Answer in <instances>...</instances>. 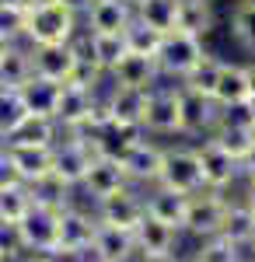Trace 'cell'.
Returning <instances> with one entry per match:
<instances>
[{
    "label": "cell",
    "instance_id": "cell-1",
    "mask_svg": "<svg viewBox=\"0 0 255 262\" xmlns=\"http://www.w3.org/2000/svg\"><path fill=\"white\" fill-rule=\"evenodd\" d=\"M80 32V14L63 0H32L28 4V25L25 42L28 46H59Z\"/></svg>",
    "mask_w": 255,
    "mask_h": 262
},
{
    "label": "cell",
    "instance_id": "cell-2",
    "mask_svg": "<svg viewBox=\"0 0 255 262\" xmlns=\"http://www.w3.org/2000/svg\"><path fill=\"white\" fill-rule=\"evenodd\" d=\"M143 133L154 140H182V95L175 81H157L147 91V108H143Z\"/></svg>",
    "mask_w": 255,
    "mask_h": 262
},
{
    "label": "cell",
    "instance_id": "cell-3",
    "mask_svg": "<svg viewBox=\"0 0 255 262\" xmlns=\"http://www.w3.org/2000/svg\"><path fill=\"white\" fill-rule=\"evenodd\" d=\"M203 53H206V42L199 39V35H189V32H164L161 42H157V53H154V63H157V74H161V81H185L189 77V70L203 60Z\"/></svg>",
    "mask_w": 255,
    "mask_h": 262
},
{
    "label": "cell",
    "instance_id": "cell-4",
    "mask_svg": "<svg viewBox=\"0 0 255 262\" xmlns=\"http://www.w3.org/2000/svg\"><path fill=\"white\" fill-rule=\"evenodd\" d=\"M157 185L182 192V196H193V192L203 189V168H199L196 143H164Z\"/></svg>",
    "mask_w": 255,
    "mask_h": 262
},
{
    "label": "cell",
    "instance_id": "cell-5",
    "mask_svg": "<svg viewBox=\"0 0 255 262\" xmlns=\"http://www.w3.org/2000/svg\"><path fill=\"white\" fill-rule=\"evenodd\" d=\"M227 192H214V189H199L189 196V206H185V224H182V234L189 238H214L220 234V224H224V213H227Z\"/></svg>",
    "mask_w": 255,
    "mask_h": 262
},
{
    "label": "cell",
    "instance_id": "cell-6",
    "mask_svg": "<svg viewBox=\"0 0 255 262\" xmlns=\"http://www.w3.org/2000/svg\"><path fill=\"white\" fill-rule=\"evenodd\" d=\"M95 98H98V88H84L74 81L59 84V101L53 112L59 133H84L95 119Z\"/></svg>",
    "mask_w": 255,
    "mask_h": 262
},
{
    "label": "cell",
    "instance_id": "cell-7",
    "mask_svg": "<svg viewBox=\"0 0 255 262\" xmlns=\"http://www.w3.org/2000/svg\"><path fill=\"white\" fill-rule=\"evenodd\" d=\"M18 234L25 245V255H49L59 242V210L32 203V210L18 224Z\"/></svg>",
    "mask_w": 255,
    "mask_h": 262
},
{
    "label": "cell",
    "instance_id": "cell-8",
    "mask_svg": "<svg viewBox=\"0 0 255 262\" xmlns=\"http://www.w3.org/2000/svg\"><path fill=\"white\" fill-rule=\"evenodd\" d=\"M91 161H95L91 140H84L80 133H59V140L53 143V171H56L70 189L80 185V179L88 175Z\"/></svg>",
    "mask_w": 255,
    "mask_h": 262
},
{
    "label": "cell",
    "instance_id": "cell-9",
    "mask_svg": "<svg viewBox=\"0 0 255 262\" xmlns=\"http://www.w3.org/2000/svg\"><path fill=\"white\" fill-rule=\"evenodd\" d=\"M196 143V154H199V168H203V189H214V192H227L241 182V171H238V158H231L224 147H217L210 137Z\"/></svg>",
    "mask_w": 255,
    "mask_h": 262
},
{
    "label": "cell",
    "instance_id": "cell-10",
    "mask_svg": "<svg viewBox=\"0 0 255 262\" xmlns=\"http://www.w3.org/2000/svg\"><path fill=\"white\" fill-rule=\"evenodd\" d=\"M161 158H164V143L154 140V137H140L122 158V175L130 185H137V189H151L157 185V175H161Z\"/></svg>",
    "mask_w": 255,
    "mask_h": 262
},
{
    "label": "cell",
    "instance_id": "cell-11",
    "mask_svg": "<svg viewBox=\"0 0 255 262\" xmlns=\"http://www.w3.org/2000/svg\"><path fill=\"white\" fill-rule=\"evenodd\" d=\"M91 210H95V217L101 224H112V227H126V231H133L143 217V189L137 185H122L119 192L112 196H105V200L91 203Z\"/></svg>",
    "mask_w": 255,
    "mask_h": 262
},
{
    "label": "cell",
    "instance_id": "cell-12",
    "mask_svg": "<svg viewBox=\"0 0 255 262\" xmlns=\"http://www.w3.org/2000/svg\"><path fill=\"white\" fill-rule=\"evenodd\" d=\"M98 227V217L91 210V203L70 200L59 210V248H91V234Z\"/></svg>",
    "mask_w": 255,
    "mask_h": 262
},
{
    "label": "cell",
    "instance_id": "cell-13",
    "mask_svg": "<svg viewBox=\"0 0 255 262\" xmlns=\"http://www.w3.org/2000/svg\"><path fill=\"white\" fill-rule=\"evenodd\" d=\"M122 185H130L126 175H122V164H119L116 158L95 154V161H91V168H88V175H84L80 185H77V196L84 203H98V200H105V196L119 192Z\"/></svg>",
    "mask_w": 255,
    "mask_h": 262
},
{
    "label": "cell",
    "instance_id": "cell-14",
    "mask_svg": "<svg viewBox=\"0 0 255 262\" xmlns=\"http://www.w3.org/2000/svg\"><path fill=\"white\" fill-rule=\"evenodd\" d=\"M178 95H182V140H203L210 137L217 122V105L210 95L193 91L185 84H178Z\"/></svg>",
    "mask_w": 255,
    "mask_h": 262
},
{
    "label": "cell",
    "instance_id": "cell-15",
    "mask_svg": "<svg viewBox=\"0 0 255 262\" xmlns=\"http://www.w3.org/2000/svg\"><path fill=\"white\" fill-rule=\"evenodd\" d=\"M101 101H105L109 122H119V126H140L143 122V108H147V91L143 88H119V84L105 81Z\"/></svg>",
    "mask_w": 255,
    "mask_h": 262
},
{
    "label": "cell",
    "instance_id": "cell-16",
    "mask_svg": "<svg viewBox=\"0 0 255 262\" xmlns=\"http://www.w3.org/2000/svg\"><path fill=\"white\" fill-rule=\"evenodd\" d=\"M32 49V74L46 77V81L67 84L77 70V53L70 42H59V46H28Z\"/></svg>",
    "mask_w": 255,
    "mask_h": 262
},
{
    "label": "cell",
    "instance_id": "cell-17",
    "mask_svg": "<svg viewBox=\"0 0 255 262\" xmlns=\"http://www.w3.org/2000/svg\"><path fill=\"white\" fill-rule=\"evenodd\" d=\"M178 238H182V231H175L172 224H161L157 217H151V213H143L140 224L133 227L137 255H175Z\"/></svg>",
    "mask_w": 255,
    "mask_h": 262
},
{
    "label": "cell",
    "instance_id": "cell-18",
    "mask_svg": "<svg viewBox=\"0 0 255 262\" xmlns=\"http://www.w3.org/2000/svg\"><path fill=\"white\" fill-rule=\"evenodd\" d=\"M91 259L95 262H133L137 259V245H133V231L126 227H112L101 224L91 234Z\"/></svg>",
    "mask_w": 255,
    "mask_h": 262
},
{
    "label": "cell",
    "instance_id": "cell-19",
    "mask_svg": "<svg viewBox=\"0 0 255 262\" xmlns=\"http://www.w3.org/2000/svg\"><path fill=\"white\" fill-rule=\"evenodd\" d=\"M133 21V0H91L80 14V28L88 32H126Z\"/></svg>",
    "mask_w": 255,
    "mask_h": 262
},
{
    "label": "cell",
    "instance_id": "cell-20",
    "mask_svg": "<svg viewBox=\"0 0 255 262\" xmlns=\"http://www.w3.org/2000/svg\"><path fill=\"white\" fill-rule=\"evenodd\" d=\"M109 81L119 84V88H143V91H151L161 81V74H157L154 56H143V53H130L126 49V56L109 70Z\"/></svg>",
    "mask_w": 255,
    "mask_h": 262
},
{
    "label": "cell",
    "instance_id": "cell-21",
    "mask_svg": "<svg viewBox=\"0 0 255 262\" xmlns=\"http://www.w3.org/2000/svg\"><path fill=\"white\" fill-rule=\"evenodd\" d=\"M185 206H189V196H182V192H172L164 185L143 189V213L157 217L161 224H172L175 231H182V224H185Z\"/></svg>",
    "mask_w": 255,
    "mask_h": 262
},
{
    "label": "cell",
    "instance_id": "cell-22",
    "mask_svg": "<svg viewBox=\"0 0 255 262\" xmlns=\"http://www.w3.org/2000/svg\"><path fill=\"white\" fill-rule=\"evenodd\" d=\"M217 108H227V105H238V101H248V74H245V63L224 60L220 63V74H217V84L210 91Z\"/></svg>",
    "mask_w": 255,
    "mask_h": 262
},
{
    "label": "cell",
    "instance_id": "cell-23",
    "mask_svg": "<svg viewBox=\"0 0 255 262\" xmlns=\"http://www.w3.org/2000/svg\"><path fill=\"white\" fill-rule=\"evenodd\" d=\"M220 238H227L238 248H248L255 242V210L241 196L227 200V213H224V224H220Z\"/></svg>",
    "mask_w": 255,
    "mask_h": 262
},
{
    "label": "cell",
    "instance_id": "cell-24",
    "mask_svg": "<svg viewBox=\"0 0 255 262\" xmlns=\"http://www.w3.org/2000/svg\"><path fill=\"white\" fill-rule=\"evenodd\" d=\"M175 28L178 32H189V35H199V39L206 42L217 28L214 4H210V0H178Z\"/></svg>",
    "mask_w": 255,
    "mask_h": 262
},
{
    "label": "cell",
    "instance_id": "cell-25",
    "mask_svg": "<svg viewBox=\"0 0 255 262\" xmlns=\"http://www.w3.org/2000/svg\"><path fill=\"white\" fill-rule=\"evenodd\" d=\"M18 95H21V101H25V112H28V116H46V119H53L56 101H59V84L32 74V77L18 88Z\"/></svg>",
    "mask_w": 255,
    "mask_h": 262
},
{
    "label": "cell",
    "instance_id": "cell-26",
    "mask_svg": "<svg viewBox=\"0 0 255 262\" xmlns=\"http://www.w3.org/2000/svg\"><path fill=\"white\" fill-rule=\"evenodd\" d=\"M7 154H11L14 168L21 171L25 185L53 171V147H32V143H7Z\"/></svg>",
    "mask_w": 255,
    "mask_h": 262
},
{
    "label": "cell",
    "instance_id": "cell-27",
    "mask_svg": "<svg viewBox=\"0 0 255 262\" xmlns=\"http://www.w3.org/2000/svg\"><path fill=\"white\" fill-rule=\"evenodd\" d=\"M32 77V49L28 42H11L7 46V56L0 60V88H14Z\"/></svg>",
    "mask_w": 255,
    "mask_h": 262
},
{
    "label": "cell",
    "instance_id": "cell-28",
    "mask_svg": "<svg viewBox=\"0 0 255 262\" xmlns=\"http://www.w3.org/2000/svg\"><path fill=\"white\" fill-rule=\"evenodd\" d=\"M175 14H178V0H137L133 4V18L154 32H172L175 28Z\"/></svg>",
    "mask_w": 255,
    "mask_h": 262
},
{
    "label": "cell",
    "instance_id": "cell-29",
    "mask_svg": "<svg viewBox=\"0 0 255 262\" xmlns=\"http://www.w3.org/2000/svg\"><path fill=\"white\" fill-rule=\"evenodd\" d=\"M227 32H231L238 49H245V53L255 56V0H238L235 7H231Z\"/></svg>",
    "mask_w": 255,
    "mask_h": 262
},
{
    "label": "cell",
    "instance_id": "cell-30",
    "mask_svg": "<svg viewBox=\"0 0 255 262\" xmlns=\"http://www.w3.org/2000/svg\"><path fill=\"white\" fill-rule=\"evenodd\" d=\"M28 189H32V200L39 203V206H53V210H63L70 200H77V189H70L56 171H49V175H42V179L28 182Z\"/></svg>",
    "mask_w": 255,
    "mask_h": 262
},
{
    "label": "cell",
    "instance_id": "cell-31",
    "mask_svg": "<svg viewBox=\"0 0 255 262\" xmlns=\"http://www.w3.org/2000/svg\"><path fill=\"white\" fill-rule=\"evenodd\" d=\"M56 140H59V126L46 116H25V122L7 137V143H32V147H53Z\"/></svg>",
    "mask_w": 255,
    "mask_h": 262
},
{
    "label": "cell",
    "instance_id": "cell-32",
    "mask_svg": "<svg viewBox=\"0 0 255 262\" xmlns=\"http://www.w3.org/2000/svg\"><path fill=\"white\" fill-rule=\"evenodd\" d=\"M185 259L189 262H245V248H238V245H231L227 238L214 234V238L196 242V248H193Z\"/></svg>",
    "mask_w": 255,
    "mask_h": 262
},
{
    "label": "cell",
    "instance_id": "cell-33",
    "mask_svg": "<svg viewBox=\"0 0 255 262\" xmlns=\"http://www.w3.org/2000/svg\"><path fill=\"white\" fill-rule=\"evenodd\" d=\"M25 25H28V4L0 0V39L25 42Z\"/></svg>",
    "mask_w": 255,
    "mask_h": 262
},
{
    "label": "cell",
    "instance_id": "cell-34",
    "mask_svg": "<svg viewBox=\"0 0 255 262\" xmlns=\"http://www.w3.org/2000/svg\"><path fill=\"white\" fill-rule=\"evenodd\" d=\"M32 189L28 185H11L0 189V221L4 224H21V217L32 210Z\"/></svg>",
    "mask_w": 255,
    "mask_h": 262
},
{
    "label": "cell",
    "instance_id": "cell-35",
    "mask_svg": "<svg viewBox=\"0 0 255 262\" xmlns=\"http://www.w3.org/2000/svg\"><path fill=\"white\" fill-rule=\"evenodd\" d=\"M220 63H224V60H220L217 53L206 49V53H203V60L189 70V77H185V81H178V84H185V88H193V91L210 95V91H214V84H217V74H220Z\"/></svg>",
    "mask_w": 255,
    "mask_h": 262
},
{
    "label": "cell",
    "instance_id": "cell-36",
    "mask_svg": "<svg viewBox=\"0 0 255 262\" xmlns=\"http://www.w3.org/2000/svg\"><path fill=\"white\" fill-rule=\"evenodd\" d=\"M25 101L14 88H0V137L7 140L14 129H18L21 122H25Z\"/></svg>",
    "mask_w": 255,
    "mask_h": 262
},
{
    "label": "cell",
    "instance_id": "cell-37",
    "mask_svg": "<svg viewBox=\"0 0 255 262\" xmlns=\"http://www.w3.org/2000/svg\"><path fill=\"white\" fill-rule=\"evenodd\" d=\"M210 140H214L217 147H224L231 158H238V161H241V154L252 147L255 133H252V129H238V126H220V122H217L214 129H210Z\"/></svg>",
    "mask_w": 255,
    "mask_h": 262
},
{
    "label": "cell",
    "instance_id": "cell-38",
    "mask_svg": "<svg viewBox=\"0 0 255 262\" xmlns=\"http://www.w3.org/2000/svg\"><path fill=\"white\" fill-rule=\"evenodd\" d=\"M122 39H126V49H130V53L154 56V53H157V42H161V32H154V28H147V25H140V21L133 18L130 25H126Z\"/></svg>",
    "mask_w": 255,
    "mask_h": 262
},
{
    "label": "cell",
    "instance_id": "cell-39",
    "mask_svg": "<svg viewBox=\"0 0 255 262\" xmlns=\"http://www.w3.org/2000/svg\"><path fill=\"white\" fill-rule=\"evenodd\" d=\"M0 255H4V262H18L21 255H25L18 224H4L0 221Z\"/></svg>",
    "mask_w": 255,
    "mask_h": 262
},
{
    "label": "cell",
    "instance_id": "cell-40",
    "mask_svg": "<svg viewBox=\"0 0 255 262\" xmlns=\"http://www.w3.org/2000/svg\"><path fill=\"white\" fill-rule=\"evenodd\" d=\"M11 185H25V179H21V171L14 168L7 147H4V150H0V189H11Z\"/></svg>",
    "mask_w": 255,
    "mask_h": 262
},
{
    "label": "cell",
    "instance_id": "cell-41",
    "mask_svg": "<svg viewBox=\"0 0 255 262\" xmlns=\"http://www.w3.org/2000/svg\"><path fill=\"white\" fill-rule=\"evenodd\" d=\"M238 171H241V182L255 179V140H252V147L241 154V161H238Z\"/></svg>",
    "mask_w": 255,
    "mask_h": 262
},
{
    "label": "cell",
    "instance_id": "cell-42",
    "mask_svg": "<svg viewBox=\"0 0 255 262\" xmlns=\"http://www.w3.org/2000/svg\"><path fill=\"white\" fill-rule=\"evenodd\" d=\"M133 262H182V255H178V252L175 255H137Z\"/></svg>",
    "mask_w": 255,
    "mask_h": 262
},
{
    "label": "cell",
    "instance_id": "cell-43",
    "mask_svg": "<svg viewBox=\"0 0 255 262\" xmlns=\"http://www.w3.org/2000/svg\"><path fill=\"white\" fill-rule=\"evenodd\" d=\"M241 200H245V203L255 210V179H248L245 185H241Z\"/></svg>",
    "mask_w": 255,
    "mask_h": 262
},
{
    "label": "cell",
    "instance_id": "cell-44",
    "mask_svg": "<svg viewBox=\"0 0 255 262\" xmlns=\"http://www.w3.org/2000/svg\"><path fill=\"white\" fill-rule=\"evenodd\" d=\"M245 74H248V98H255V60L245 63Z\"/></svg>",
    "mask_w": 255,
    "mask_h": 262
},
{
    "label": "cell",
    "instance_id": "cell-45",
    "mask_svg": "<svg viewBox=\"0 0 255 262\" xmlns=\"http://www.w3.org/2000/svg\"><path fill=\"white\" fill-rule=\"evenodd\" d=\"M63 4H67V7H74V11H77V14H84V7H88V4H91V0H63Z\"/></svg>",
    "mask_w": 255,
    "mask_h": 262
},
{
    "label": "cell",
    "instance_id": "cell-46",
    "mask_svg": "<svg viewBox=\"0 0 255 262\" xmlns=\"http://www.w3.org/2000/svg\"><path fill=\"white\" fill-rule=\"evenodd\" d=\"M18 262H49V259H46V255H21Z\"/></svg>",
    "mask_w": 255,
    "mask_h": 262
},
{
    "label": "cell",
    "instance_id": "cell-47",
    "mask_svg": "<svg viewBox=\"0 0 255 262\" xmlns=\"http://www.w3.org/2000/svg\"><path fill=\"white\" fill-rule=\"evenodd\" d=\"M7 46H11V42H4V39H0V60L7 56Z\"/></svg>",
    "mask_w": 255,
    "mask_h": 262
},
{
    "label": "cell",
    "instance_id": "cell-48",
    "mask_svg": "<svg viewBox=\"0 0 255 262\" xmlns=\"http://www.w3.org/2000/svg\"><path fill=\"white\" fill-rule=\"evenodd\" d=\"M245 255H248V259H255V242L248 245V248H245Z\"/></svg>",
    "mask_w": 255,
    "mask_h": 262
},
{
    "label": "cell",
    "instance_id": "cell-49",
    "mask_svg": "<svg viewBox=\"0 0 255 262\" xmlns=\"http://www.w3.org/2000/svg\"><path fill=\"white\" fill-rule=\"evenodd\" d=\"M4 147H7V140H4V137H0V150H4Z\"/></svg>",
    "mask_w": 255,
    "mask_h": 262
},
{
    "label": "cell",
    "instance_id": "cell-50",
    "mask_svg": "<svg viewBox=\"0 0 255 262\" xmlns=\"http://www.w3.org/2000/svg\"><path fill=\"white\" fill-rule=\"evenodd\" d=\"M245 262H255V259H248V255H245Z\"/></svg>",
    "mask_w": 255,
    "mask_h": 262
},
{
    "label": "cell",
    "instance_id": "cell-51",
    "mask_svg": "<svg viewBox=\"0 0 255 262\" xmlns=\"http://www.w3.org/2000/svg\"><path fill=\"white\" fill-rule=\"evenodd\" d=\"M182 262H189V259H185V255H182Z\"/></svg>",
    "mask_w": 255,
    "mask_h": 262
},
{
    "label": "cell",
    "instance_id": "cell-52",
    "mask_svg": "<svg viewBox=\"0 0 255 262\" xmlns=\"http://www.w3.org/2000/svg\"><path fill=\"white\" fill-rule=\"evenodd\" d=\"M0 262H4V255H0Z\"/></svg>",
    "mask_w": 255,
    "mask_h": 262
},
{
    "label": "cell",
    "instance_id": "cell-53",
    "mask_svg": "<svg viewBox=\"0 0 255 262\" xmlns=\"http://www.w3.org/2000/svg\"><path fill=\"white\" fill-rule=\"evenodd\" d=\"M252 133H255V129H252Z\"/></svg>",
    "mask_w": 255,
    "mask_h": 262
}]
</instances>
